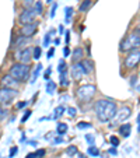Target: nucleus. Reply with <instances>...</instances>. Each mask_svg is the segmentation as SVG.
Instances as JSON below:
<instances>
[{
  "label": "nucleus",
  "instance_id": "nucleus-4",
  "mask_svg": "<svg viewBox=\"0 0 140 158\" xmlns=\"http://www.w3.org/2000/svg\"><path fill=\"white\" fill-rule=\"evenodd\" d=\"M95 93H97V88H95L94 84H86V85H81L77 90L76 95H77V99L80 102H90L94 98Z\"/></svg>",
  "mask_w": 140,
  "mask_h": 158
},
{
  "label": "nucleus",
  "instance_id": "nucleus-44",
  "mask_svg": "<svg viewBox=\"0 0 140 158\" xmlns=\"http://www.w3.org/2000/svg\"><path fill=\"white\" fill-rule=\"evenodd\" d=\"M135 83H136V77H135V76H133V77H132V79H130V84H132V85H133V84H135Z\"/></svg>",
  "mask_w": 140,
  "mask_h": 158
},
{
  "label": "nucleus",
  "instance_id": "nucleus-14",
  "mask_svg": "<svg viewBox=\"0 0 140 158\" xmlns=\"http://www.w3.org/2000/svg\"><path fill=\"white\" fill-rule=\"evenodd\" d=\"M118 132H119V134H121L122 137H129V136H130V132H132V125H130V123H123V125L119 126Z\"/></svg>",
  "mask_w": 140,
  "mask_h": 158
},
{
  "label": "nucleus",
  "instance_id": "nucleus-27",
  "mask_svg": "<svg viewBox=\"0 0 140 158\" xmlns=\"http://www.w3.org/2000/svg\"><path fill=\"white\" fill-rule=\"evenodd\" d=\"M74 13V10H73V7H66L65 9V16H66V22H70V17L71 14Z\"/></svg>",
  "mask_w": 140,
  "mask_h": 158
},
{
  "label": "nucleus",
  "instance_id": "nucleus-38",
  "mask_svg": "<svg viewBox=\"0 0 140 158\" xmlns=\"http://www.w3.org/2000/svg\"><path fill=\"white\" fill-rule=\"evenodd\" d=\"M53 55H55V48H51V49L48 50V59H51Z\"/></svg>",
  "mask_w": 140,
  "mask_h": 158
},
{
  "label": "nucleus",
  "instance_id": "nucleus-39",
  "mask_svg": "<svg viewBox=\"0 0 140 158\" xmlns=\"http://www.w3.org/2000/svg\"><path fill=\"white\" fill-rule=\"evenodd\" d=\"M27 104H28L27 101H22V102H20V104H17V109H21V108H24V106H25Z\"/></svg>",
  "mask_w": 140,
  "mask_h": 158
},
{
  "label": "nucleus",
  "instance_id": "nucleus-9",
  "mask_svg": "<svg viewBox=\"0 0 140 158\" xmlns=\"http://www.w3.org/2000/svg\"><path fill=\"white\" fill-rule=\"evenodd\" d=\"M35 17H36V14L34 13L32 9H24V11H22V13L20 14V17H18V21H20V24L27 25V24L34 22Z\"/></svg>",
  "mask_w": 140,
  "mask_h": 158
},
{
  "label": "nucleus",
  "instance_id": "nucleus-24",
  "mask_svg": "<svg viewBox=\"0 0 140 158\" xmlns=\"http://www.w3.org/2000/svg\"><path fill=\"white\" fill-rule=\"evenodd\" d=\"M65 111H66V109H65V106H63V105H59V106H57V108L55 109V115H53V119H57L59 116H62Z\"/></svg>",
  "mask_w": 140,
  "mask_h": 158
},
{
  "label": "nucleus",
  "instance_id": "nucleus-25",
  "mask_svg": "<svg viewBox=\"0 0 140 158\" xmlns=\"http://www.w3.org/2000/svg\"><path fill=\"white\" fill-rule=\"evenodd\" d=\"M60 84L63 87H67L69 85V80H67V71L66 73H60Z\"/></svg>",
  "mask_w": 140,
  "mask_h": 158
},
{
  "label": "nucleus",
  "instance_id": "nucleus-1",
  "mask_svg": "<svg viewBox=\"0 0 140 158\" xmlns=\"http://www.w3.org/2000/svg\"><path fill=\"white\" fill-rule=\"evenodd\" d=\"M116 111H118L116 104L111 99H98L95 102V115L98 120L102 123L112 120L116 115Z\"/></svg>",
  "mask_w": 140,
  "mask_h": 158
},
{
  "label": "nucleus",
  "instance_id": "nucleus-42",
  "mask_svg": "<svg viewBox=\"0 0 140 158\" xmlns=\"http://www.w3.org/2000/svg\"><path fill=\"white\" fill-rule=\"evenodd\" d=\"M69 55H70V50H69V48L66 46V48H65V56H66V58H67V56H69Z\"/></svg>",
  "mask_w": 140,
  "mask_h": 158
},
{
  "label": "nucleus",
  "instance_id": "nucleus-37",
  "mask_svg": "<svg viewBox=\"0 0 140 158\" xmlns=\"http://www.w3.org/2000/svg\"><path fill=\"white\" fill-rule=\"evenodd\" d=\"M17 153H18V148H17V147H13V148H11V151H10V155H9V157L13 158L16 154H17Z\"/></svg>",
  "mask_w": 140,
  "mask_h": 158
},
{
  "label": "nucleus",
  "instance_id": "nucleus-10",
  "mask_svg": "<svg viewBox=\"0 0 140 158\" xmlns=\"http://www.w3.org/2000/svg\"><path fill=\"white\" fill-rule=\"evenodd\" d=\"M84 76V69H83V64L81 62L80 63H73V67H71V77L74 81H80Z\"/></svg>",
  "mask_w": 140,
  "mask_h": 158
},
{
  "label": "nucleus",
  "instance_id": "nucleus-40",
  "mask_svg": "<svg viewBox=\"0 0 140 158\" xmlns=\"http://www.w3.org/2000/svg\"><path fill=\"white\" fill-rule=\"evenodd\" d=\"M55 11H56V3L53 4V7H52V11H51V18H53V17H55Z\"/></svg>",
  "mask_w": 140,
  "mask_h": 158
},
{
  "label": "nucleus",
  "instance_id": "nucleus-28",
  "mask_svg": "<svg viewBox=\"0 0 140 158\" xmlns=\"http://www.w3.org/2000/svg\"><path fill=\"white\" fill-rule=\"evenodd\" d=\"M56 90V84L53 83V81H48V84H46V93H53Z\"/></svg>",
  "mask_w": 140,
  "mask_h": 158
},
{
  "label": "nucleus",
  "instance_id": "nucleus-29",
  "mask_svg": "<svg viewBox=\"0 0 140 158\" xmlns=\"http://www.w3.org/2000/svg\"><path fill=\"white\" fill-rule=\"evenodd\" d=\"M67 71V66H66V62L62 59L59 62V73H66Z\"/></svg>",
  "mask_w": 140,
  "mask_h": 158
},
{
  "label": "nucleus",
  "instance_id": "nucleus-6",
  "mask_svg": "<svg viewBox=\"0 0 140 158\" xmlns=\"http://www.w3.org/2000/svg\"><path fill=\"white\" fill-rule=\"evenodd\" d=\"M130 115H132V111H130V108L129 106H122L119 111H116V115H115V118L112 119V123L109 125L111 127H115L118 123H121V122H125L127 118H130Z\"/></svg>",
  "mask_w": 140,
  "mask_h": 158
},
{
  "label": "nucleus",
  "instance_id": "nucleus-51",
  "mask_svg": "<svg viewBox=\"0 0 140 158\" xmlns=\"http://www.w3.org/2000/svg\"><path fill=\"white\" fill-rule=\"evenodd\" d=\"M139 91H140V87H139Z\"/></svg>",
  "mask_w": 140,
  "mask_h": 158
},
{
  "label": "nucleus",
  "instance_id": "nucleus-3",
  "mask_svg": "<svg viewBox=\"0 0 140 158\" xmlns=\"http://www.w3.org/2000/svg\"><path fill=\"white\" fill-rule=\"evenodd\" d=\"M140 48V36L136 32L129 34L126 38H123L121 42V52H130V50H136Z\"/></svg>",
  "mask_w": 140,
  "mask_h": 158
},
{
  "label": "nucleus",
  "instance_id": "nucleus-23",
  "mask_svg": "<svg viewBox=\"0 0 140 158\" xmlns=\"http://www.w3.org/2000/svg\"><path fill=\"white\" fill-rule=\"evenodd\" d=\"M87 153L91 155V157H97V155H100V150L95 147V145H90L87 150Z\"/></svg>",
  "mask_w": 140,
  "mask_h": 158
},
{
  "label": "nucleus",
  "instance_id": "nucleus-33",
  "mask_svg": "<svg viewBox=\"0 0 140 158\" xmlns=\"http://www.w3.org/2000/svg\"><path fill=\"white\" fill-rule=\"evenodd\" d=\"M86 140H87V143L90 145H92V143L95 141V137L92 134H86Z\"/></svg>",
  "mask_w": 140,
  "mask_h": 158
},
{
  "label": "nucleus",
  "instance_id": "nucleus-18",
  "mask_svg": "<svg viewBox=\"0 0 140 158\" xmlns=\"http://www.w3.org/2000/svg\"><path fill=\"white\" fill-rule=\"evenodd\" d=\"M28 41H30V38H27V36H24V35H20L17 39H16V48H21V46H24V45H27Z\"/></svg>",
  "mask_w": 140,
  "mask_h": 158
},
{
  "label": "nucleus",
  "instance_id": "nucleus-49",
  "mask_svg": "<svg viewBox=\"0 0 140 158\" xmlns=\"http://www.w3.org/2000/svg\"><path fill=\"white\" fill-rule=\"evenodd\" d=\"M137 122H139V125H140V115L137 116Z\"/></svg>",
  "mask_w": 140,
  "mask_h": 158
},
{
  "label": "nucleus",
  "instance_id": "nucleus-17",
  "mask_svg": "<svg viewBox=\"0 0 140 158\" xmlns=\"http://www.w3.org/2000/svg\"><path fill=\"white\" fill-rule=\"evenodd\" d=\"M32 10H34V13L36 14V16H41V14H42V11H44V4H42V1H41V0L35 1Z\"/></svg>",
  "mask_w": 140,
  "mask_h": 158
},
{
  "label": "nucleus",
  "instance_id": "nucleus-32",
  "mask_svg": "<svg viewBox=\"0 0 140 158\" xmlns=\"http://www.w3.org/2000/svg\"><path fill=\"white\" fill-rule=\"evenodd\" d=\"M24 7L25 9H32L34 7V0H25L24 1Z\"/></svg>",
  "mask_w": 140,
  "mask_h": 158
},
{
  "label": "nucleus",
  "instance_id": "nucleus-7",
  "mask_svg": "<svg viewBox=\"0 0 140 158\" xmlns=\"http://www.w3.org/2000/svg\"><path fill=\"white\" fill-rule=\"evenodd\" d=\"M16 97H17V90H11V88H0V104H3V105H9Z\"/></svg>",
  "mask_w": 140,
  "mask_h": 158
},
{
  "label": "nucleus",
  "instance_id": "nucleus-47",
  "mask_svg": "<svg viewBox=\"0 0 140 158\" xmlns=\"http://www.w3.org/2000/svg\"><path fill=\"white\" fill-rule=\"evenodd\" d=\"M3 116V109H1V106H0V118Z\"/></svg>",
  "mask_w": 140,
  "mask_h": 158
},
{
  "label": "nucleus",
  "instance_id": "nucleus-12",
  "mask_svg": "<svg viewBox=\"0 0 140 158\" xmlns=\"http://www.w3.org/2000/svg\"><path fill=\"white\" fill-rule=\"evenodd\" d=\"M36 32V24L31 22V24H27V25H22L21 27V35L27 36V38H31Z\"/></svg>",
  "mask_w": 140,
  "mask_h": 158
},
{
  "label": "nucleus",
  "instance_id": "nucleus-13",
  "mask_svg": "<svg viewBox=\"0 0 140 158\" xmlns=\"http://www.w3.org/2000/svg\"><path fill=\"white\" fill-rule=\"evenodd\" d=\"M83 59H84V50H83V48H80V46L74 48L73 52H71V62L73 63H80Z\"/></svg>",
  "mask_w": 140,
  "mask_h": 158
},
{
  "label": "nucleus",
  "instance_id": "nucleus-11",
  "mask_svg": "<svg viewBox=\"0 0 140 158\" xmlns=\"http://www.w3.org/2000/svg\"><path fill=\"white\" fill-rule=\"evenodd\" d=\"M0 84H1L3 88H11V90H17V87H18V81L16 79H13L10 74L4 76L1 79V81H0Z\"/></svg>",
  "mask_w": 140,
  "mask_h": 158
},
{
  "label": "nucleus",
  "instance_id": "nucleus-34",
  "mask_svg": "<svg viewBox=\"0 0 140 158\" xmlns=\"http://www.w3.org/2000/svg\"><path fill=\"white\" fill-rule=\"evenodd\" d=\"M49 41H51V34L48 32V34L45 35V38H44V46H48V45H49Z\"/></svg>",
  "mask_w": 140,
  "mask_h": 158
},
{
  "label": "nucleus",
  "instance_id": "nucleus-15",
  "mask_svg": "<svg viewBox=\"0 0 140 158\" xmlns=\"http://www.w3.org/2000/svg\"><path fill=\"white\" fill-rule=\"evenodd\" d=\"M81 64H83V69H84V74H91L92 70H94V63L91 59H83L81 60Z\"/></svg>",
  "mask_w": 140,
  "mask_h": 158
},
{
  "label": "nucleus",
  "instance_id": "nucleus-41",
  "mask_svg": "<svg viewBox=\"0 0 140 158\" xmlns=\"http://www.w3.org/2000/svg\"><path fill=\"white\" fill-rule=\"evenodd\" d=\"M63 32H65V27H63V25H62V24H60V25H59V34H60V35H62V34H63Z\"/></svg>",
  "mask_w": 140,
  "mask_h": 158
},
{
  "label": "nucleus",
  "instance_id": "nucleus-43",
  "mask_svg": "<svg viewBox=\"0 0 140 158\" xmlns=\"http://www.w3.org/2000/svg\"><path fill=\"white\" fill-rule=\"evenodd\" d=\"M69 41H70V32L67 31L66 32V44H69Z\"/></svg>",
  "mask_w": 140,
  "mask_h": 158
},
{
  "label": "nucleus",
  "instance_id": "nucleus-5",
  "mask_svg": "<svg viewBox=\"0 0 140 158\" xmlns=\"http://www.w3.org/2000/svg\"><path fill=\"white\" fill-rule=\"evenodd\" d=\"M139 63H140V50L139 49L127 52V55H126V58H125V60H123L125 67L129 69V70H132V69H135Z\"/></svg>",
  "mask_w": 140,
  "mask_h": 158
},
{
  "label": "nucleus",
  "instance_id": "nucleus-35",
  "mask_svg": "<svg viewBox=\"0 0 140 158\" xmlns=\"http://www.w3.org/2000/svg\"><path fill=\"white\" fill-rule=\"evenodd\" d=\"M67 113H69L70 116L73 118V116H76V113H77V109H76V108H73V106H70L69 109H67Z\"/></svg>",
  "mask_w": 140,
  "mask_h": 158
},
{
  "label": "nucleus",
  "instance_id": "nucleus-50",
  "mask_svg": "<svg viewBox=\"0 0 140 158\" xmlns=\"http://www.w3.org/2000/svg\"><path fill=\"white\" fill-rule=\"evenodd\" d=\"M137 130H139V133H140V125H139V127H137Z\"/></svg>",
  "mask_w": 140,
  "mask_h": 158
},
{
  "label": "nucleus",
  "instance_id": "nucleus-2",
  "mask_svg": "<svg viewBox=\"0 0 140 158\" xmlns=\"http://www.w3.org/2000/svg\"><path fill=\"white\" fill-rule=\"evenodd\" d=\"M13 79H16L18 83H24L28 80L30 76V64H22L16 63L10 67V73H9Z\"/></svg>",
  "mask_w": 140,
  "mask_h": 158
},
{
  "label": "nucleus",
  "instance_id": "nucleus-8",
  "mask_svg": "<svg viewBox=\"0 0 140 158\" xmlns=\"http://www.w3.org/2000/svg\"><path fill=\"white\" fill-rule=\"evenodd\" d=\"M16 59L18 60V63H22V64H30L31 59H32V52L30 48H24L21 50H18L16 53Z\"/></svg>",
  "mask_w": 140,
  "mask_h": 158
},
{
  "label": "nucleus",
  "instance_id": "nucleus-48",
  "mask_svg": "<svg viewBox=\"0 0 140 158\" xmlns=\"http://www.w3.org/2000/svg\"><path fill=\"white\" fill-rule=\"evenodd\" d=\"M46 3H49V4H51V3H53V0H46Z\"/></svg>",
  "mask_w": 140,
  "mask_h": 158
},
{
  "label": "nucleus",
  "instance_id": "nucleus-20",
  "mask_svg": "<svg viewBox=\"0 0 140 158\" xmlns=\"http://www.w3.org/2000/svg\"><path fill=\"white\" fill-rule=\"evenodd\" d=\"M67 130H69V127L66 123H57V127H56V132L59 133V134H65V133H67Z\"/></svg>",
  "mask_w": 140,
  "mask_h": 158
},
{
  "label": "nucleus",
  "instance_id": "nucleus-16",
  "mask_svg": "<svg viewBox=\"0 0 140 158\" xmlns=\"http://www.w3.org/2000/svg\"><path fill=\"white\" fill-rule=\"evenodd\" d=\"M92 6V0H83L81 4L79 6V11L80 13H86L90 10V7Z\"/></svg>",
  "mask_w": 140,
  "mask_h": 158
},
{
  "label": "nucleus",
  "instance_id": "nucleus-26",
  "mask_svg": "<svg viewBox=\"0 0 140 158\" xmlns=\"http://www.w3.org/2000/svg\"><path fill=\"white\" fill-rule=\"evenodd\" d=\"M41 55H42V49H41L39 46H35L34 48V52H32V59L38 60V59L41 58Z\"/></svg>",
  "mask_w": 140,
  "mask_h": 158
},
{
  "label": "nucleus",
  "instance_id": "nucleus-21",
  "mask_svg": "<svg viewBox=\"0 0 140 158\" xmlns=\"http://www.w3.org/2000/svg\"><path fill=\"white\" fill-rule=\"evenodd\" d=\"M66 154H67L69 157H74L76 154H79V150H77L76 145H69V147L66 148Z\"/></svg>",
  "mask_w": 140,
  "mask_h": 158
},
{
  "label": "nucleus",
  "instance_id": "nucleus-22",
  "mask_svg": "<svg viewBox=\"0 0 140 158\" xmlns=\"http://www.w3.org/2000/svg\"><path fill=\"white\" fill-rule=\"evenodd\" d=\"M41 70H42V64L39 63L36 67H35V71H34V74H32V80H31V84H34L35 81H36L38 76H39V73H41Z\"/></svg>",
  "mask_w": 140,
  "mask_h": 158
},
{
  "label": "nucleus",
  "instance_id": "nucleus-19",
  "mask_svg": "<svg viewBox=\"0 0 140 158\" xmlns=\"http://www.w3.org/2000/svg\"><path fill=\"white\" fill-rule=\"evenodd\" d=\"M44 155H45V150H38V151H34V153L27 154L25 158H42Z\"/></svg>",
  "mask_w": 140,
  "mask_h": 158
},
{
  "label": "nucleus",
  "instance_id": "nucleus-30",
  "mask_svg": "<svg viewBox=\"0 0 140 158\" xmlns=\"http://www.w3.org/2000/svg\"><path fill=\"white\" fill-rule=\"evenodd\" d=\"M109 141H111V144H112L114 147H118V145H119V139H118L116 136H111Z\"/></svg>",
  "mask_w": 140,
  "mask_h": 158
},
{
  "label": "nucleus",
  "instance_id": "nucleus-46",
  "mask_svg": "<svg viewBox=\"0 0 140 158\" xmlns=\"http://www.w3.org/2000/svg\"><path fill=\"white\" fill-rule=\"evenodd\" d=\"M136 34H137V35H139V36H140V27H139V28H137V30H136Z\"/></svg>",
  "mask_w": 140,
  "mask_h": 158
},
{
  "label": "nucleus",
  "instance_id": "nucleus-36",
  "mask_svg": "<svg viewBox=\"0 0 140 158\" xmlns=\"http://www.w3.org/2000/svg\"><path fill=\"white\" fill-rule=\"evenodd\" d=\"M31 113H32L31 111H27V112H25V113H24V116L21 118V122H25V120H27V119L31 116Z\"/></svg>",
  "mask_w": 140,
  "mask_h": 158
},
{
  "label": "nucleus",
  "instance_id": "nucleus-31",
  "mask_svg": "<svg viewBox=\"0 0 140 158\" xmlns=\"http://www.w3.org/2000/svg\"><path fill=\"white\" fill-rule=\"evenodd\" d=\"M77 127H79V129H90V127H92V125H90L87 122H80V123L77 125Z\"/></svg>",
  "mask_w": 140,
  "mask_h": 158
},
{
  "label": "nucleus",
  "instance_id": "nucleus-45",
  "mask_svg": "<svg viewBox=\"0 0 140 158\" xmlns=\"http://www.w3.org/2000/svg\"><path fill=\"white\" fill-rule=\"evenodd\" d=\"M109 153H111V154H116V150H115V147H114V148H111V150H109Z\"/></svg>",
  "mask_w": 140,
  "mask_h": 158
}]
</instances>
